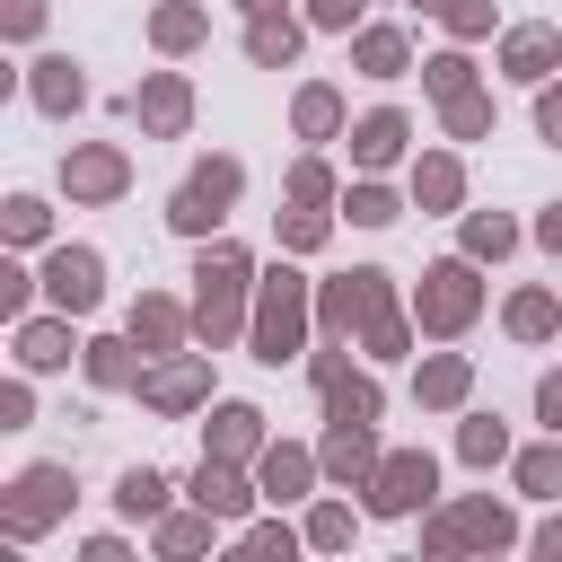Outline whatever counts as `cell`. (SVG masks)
Returning a JSON list of instances; mask_svg holds the SVG:
<instances>
[{
	"label": "cell",
	"instance_id": "cell-1",
	"mask_svg": "<svg viewBox=\"0 0 562 562\" xmlns=\"http://www.w3.org/2000/svg\"><path fill=\"white\" fill-rule=\"evenodd\" d=\"M316 325H325V342H369L378 360H404V316H395V281L378 272V263H360V272H342V281H325L316 290Z\"/></svg>",
	"mask_w": 562,
	"mask_h": 562
},
{
	"label": "cell",
	"instance_id": "cell-2",
	"mask_svg": "<svg viewBox=\"0 0 562 562\" xmlns=\"http://www.w3.org/2000/svg\"><path fill=\"white\" fill-rule=\"evenodd\" d=\"M246 290H255L246 246L211 237V246H202V263H193V334H202V351L237 342V325H246Z\"/></svg>",
	"mask_w": 562,
	"mask_h": 562
},
{
	"label": "cell",
	"instance_id": "cell-3",
	"mask_svg": "<svg viewBox=\"0 0 562 562\" xmlns=\"http://www.w3.org/2000/svg\"><path fill=\"white\" fill-rule=\"evenodd\" d=\"M307 325H316V299H307V281H299L290 263H272V272H255V325H246V342H255V360H263V369H281V360H299V342H307Z\"/></svg>",
	"mask_w": 562,
	"mask_h": 562
},
{
	"label": "cell",
	"instance_id": "cell-4",
	"mask_svg": "<svg viewBox=\"0 0 562 562\" xmlns=\"http://www.w3.org/2000/svg\"><path fill=\"white\" fill-rule=\"evenodd\" d=\"M474 307H483L474 255L430 263V272H422V290H413V325H422V334H465V325H474Z\"/></svg>",
	"mask_w": 562,
	"mask_h": 562
},
{
	"label": "cell",
	"instance_id": "cell-5",
	"mask_svg": "<svg viewBox=\"0 0 562 562\" xmlns=\"http://www.w3.org/2000/svg\"><path fill=\"white\" fill-rule=\"evenodd\" d=\"M237 184H246V167L237 158H202L184 184H176V202H167V220L184 228V237H211L220 220H228V202H237Z\"/></svg>",
	"mask_w": 562,
	"mask_h": 562
},
{
	"label": "cell",
	"instance_id": "cell-6",
	"mask_svg": "<svg viewBox=\"0 0 562 562\" xmlns=\"http://www.w3.org/2000/svg\"><path fill=\"white\" fill-rule=\"evenodd\" d=\"M430 492H439V465H430L422 448H395V457H378V474H369V509H378V518H413V509H430Z\"/></svg>",
	"mask_w": 562,
	"mask_h": 562
},
{
	"label": "cell",
	"instance_id": "cell-7",
	"mask_svg": "<svg viewBox=\"0 0 562 562\" xmlns=\"http://www.w3.org/2000/svg\"><path fill=\"white\" fill-rule=\"evenodd\" d=\"M70 492H79V483H70V465H26V474H18V492L0 501V527H9V536H44V527L70 509Z\"/></svg>",
	"mask_w": 562,
	"mask_h": 562
},
{
	"label": "cell",
	"instance_id": "cell-8",
	"mask_svg": "<svg viewBox=\"0 0 562 562\" xmlns=\"http://www.w3.org/2000/svg\"><path fill=\"white\" fill-rule=\"evenodd\" d=\"M422 544H430V553H465V544L501 553V544H518V527H509L501 501H457V509H439V518L422 527Z\"/></svg>",
	"mask_w": 562,
	"mask_h": 562
},
{
	"label": "cell",
	"instance_id": "cell-9",
	"mask_svg": "<svg viewBox=\"0 0 562 562\" xmlns=\"http://www.w3.org/2000/svg\"><path fill=\"white\" fill-rule=\"evenodd\" d=\"M202 395H211V360H202V351H176V360L140 369V404H149V413H193Z\"/></svg>",
	"mask_w": 562,
	"mask_h": 562
},
{
	"label": "cell",
	"instance_id": "cell-10",
	"mask_svg": "<svg viewBox=\"0 0 562 562\" xmlns=\"http://www.w3.org/2000/svg\"><path fill=\"white\" fill-rule=\"evenodd\" d=\"M44 299L70 307V316H88V307L105 299V263H97V246H61V255L44 263Z\"/></svg>",
	"mask_w": 562,
	"mask_h": 562
},
{
	"label": "cell",
	"instance_id": "cell-11",
	"mask_svg": "<svg viewBox=\"0 0 562 562\" xmlns=\"http://www.w3.org/2000/svg\"><path fill=\"white\" fill-rule=\"evenodd\" d=\"M307 378H316V395H325V422H378V378H351L342 351H316Z\"/></svg>",
	"mask_w": 562,
	"mask_h": 562
},
{
	"label": "cell",
	"instance_id": "cell-12",
	"mask_svg": "<svg viewBox=\"0 0 562 562\" xmlns=\"http://www.w3.org/2000/svg\"><path fill=\"white\" fill-rule=\"evenodd\" d=\"M316 465H325L334 483L369 492V474H378V430H369V422H325V439H316Z\"/></svg>",
	"mask_w": 562,
	"mask_h": 562
},
{
	"label": "cell",
	"instance_id": "cell-13",
	"mask_svg": "<svg viewBox=\"0 0 562 562\" xmlns=\"http://www.w3.org/2000/svg\"><path fill=\"white\" fill-rule=\"evenodd\" d=\"M132 123H140V132H158V140H176V132L193 123V88H184L176 70L140 79V88H132Z\"/></svg>",
	"mask_w": 562,
	"mask_h": 562
},
{
	"label": "cell",
	"instance_id": "cell-14",
	"mask_svg": "<svg viewBox=\"0 0 562 562\" xmlns=\"http://www.w3.org/2000/svg\"><path fill=\"white\" fill-rule=\"evenodd\" d=\"M501 70L527 79V88H544V79L562 70V35H553V26H509V35H501Z\"/></svg>",
	"mask_w": 562,
	"mask_h": 562
},
{
	"label": "cell",
	"instance_id": "cell-15",
	"mask_svg": "<svg viewBox=\"0 0 562 562\" xmlns=\"http://www.w3.org/2000/svg\"><path fill=\"white\" fill-rule=\"evenodd\" d=\"M61 184H70V202H114L132 184V167H123V149H70L61 158Z\"/></svg>",
	"mask_w": 562,
	"mask_h": 562
},
{
	"label": "cell",
	"instance_id": "cell-16",
	"mask_svg": "<svg viewBox=\"0 0 562 562\" xmlns=\"http://www.w3.org/2000/svg\"><path fill=\"white\" fill-rule=\"evenodd\" d=\"M404 140H413V123H404L395 105H378V114H360V123H351V158H360L369 176H378V167H395V158H404Z\"/></svg>",
	"mask_w": 562,
	"mask_h": 562
},
{
	"label": "cell",
	"instance_id": "cell-17",
	"mask_svg": "<svg viewBox=\"0 0 562 562\" xmlns=\"http://www.w3.org/2000/svg\"><path fill=\"white\" fill-rule=\"evenodd\" d=\"M184 334H193V307H176V299H158V290L132 299V342H140V351H176Z\"/></svg>",
	"mask_w": 562,
	"mask_h": 562
},
{
	"label": "cell",
	"instance_id": "cell-18",
	"mask_svg": "<svg viewBox=\"0 0 562 562\" xmlns=\"http://www.w3.org/2000/svg\"><path fill=\"white\" fill-rule=\"evenodd\" d=\"M70 351H88V342H70V307L61 316H18V360L26 369H70Z\"/></svg>",
	"mask_w": 562,
	"mask_h": 562
},
{
	"label": "cell",
	"instance_id": "cell-19",
	"mask_svg": "<svg viewBox=\"0 0 562 562\" xmlns=\"http://www.w3.org/2000/svg\"><path fill=\"white\" fill-rule=\"evenodd\" d=\"M202 457H263V413L255 404H211Z\"/></svg>",
	"mask_w": 562,
	"mask_h": 562
},
{
	"label": "cell",
	"instance_id": "cell-20",
	"mask_svg": "<svg viewBox=\"0 0 562 562\" xmlns=\"http://www.w3.org/2000/svg\"><path fill=\"white\" fill-rule=\"evenodd\" d=\"M255 492H263V483H246V474H237V457H202V465H193V501H202L211 518H237Z\"/></svg>",
	"mask_w": 562,
	"mask_h": 562
},
{
	"label": "cell",
	"instance_id": "cell-21",
	"mask_svg": "<svg viewBox=\"0 0 562 562\" xmlns=\"http://www.w3.org/2000/svg\"><path fill=\"white\" fill-rule=\"evenodd\" d=\"M26 97H35L44 114H70V105H88V79H79L70 53H44V61L26 70Z\"/></svg>",
	"mask_w": 562,
	"mask_h": 562
},
{
	"label": "cell",
	"instance_id": "cell-22",
	"mask_svg": "<svg viewBox=\"0 0 562 562\" xmlns=\"http://www.w3.org/2000/svg\"><path fill=\"white\" fill-rule=\"evenodd\" d=\"M316 474H325V465H316L307 448H263V457H255V483H263V501H272V509H281V501H299Z\"/></svg>",
	"mask_w": 562,
	"mask_h": 562
},
{
	"label": "cell",
	"instance_id": "cell-23",
	"mask_svg": "<svg viewBox=\"0 0 562 562\" xmlns=\"http://www.w3.org/2000/svg\"><path fill=\"white\" fill-rule=\"evenodd\" d=\"M351 70H369V79H404L413 53H404L395 26H360V35H351Z\"/></svg>",
	"mask_w": 562,
	"mask_h": 562
},
{
	"label": "cell",
	"instance_id": "cell-24",
	"mask_svg": "<svg viewBox=\"0 0 562 562\" xmlns=\"http://www.w3.org/2000/svg\"><path fill=\"white\" fill-rule=\"evenodd\" d=\"M290 53H299V18H290V9H272V18L246 26V61H255V70H281Z\"/></svg>",
	"mask_w": 562,
	"mask_h": 562
},
{
	"label": "cell",
	"instance_id": "cell-25",
	"mask_svg": "<svg viewBox=\"0 0 562 562\" xmlns=\"http://www.w3.org/2000/svg\"><path fill=\"white\" fill-rule=\"evenodd\" d=\"M413 202H422V211H457V202H465V167L430 149V158L413 167Z\"/></svg>",
	"mask_w": 562,
	"mask_h": 562
},
{
	"label": "cell",
	"instance_id": "cell-26",
	"mask_svg": "<svg viewBox=\"0 0 562 562\" xmlns=\"http://www.w3.org/2000/svg\"><path fill=\"white\" fill-rule=\"evenodd\" d=\"M465 386H474V369H465L457 351H439V360H422V378H413V395H422L430 413H448V404H465Z\"/></svg>",
	"mask_w": 562,
	"mask_h": 562
},
{
	"label": "cell",
	"instance_id": "cell-27",
	"mask_svg": "<svg viewBox=\"0 0 562 562\" xmlns=\"http://www.w3.org/2000/svg\"><path fill=\"white\" fill-rule=\"evenodd\" d=\"M290 123H299V140H334V132H342V97L316 79V88L290 97Z\"/></svg>",
	"mask_w": 562,
	"mask_h": 562
},
{
	"label": "cell",
	"instance_id": "cell-28",
	"mask_svg": "<svg viewBox=\"0 0 562 562\" xmlns=\"http://www.w3.org/2000/svg\"><path fill=\"white\" fill-rule=\"evenodd\" d=\"M202 26H211V18H202L193 0H167V9L149 18V44H158V53H193V44H202Z\"/></svg>",
	"mask_w": 562,
	"mask_h": 562
},
{
	"label": "cell",
	"instance_id": "cell-29",
	"mask_svg": "<svg viewBox=\"0 0 562 562\" xmlns=\"http://www.w3.org/2000/svg\"><path fill=\"white\" fill-rule=\"evenodd\" d=\"M325 237H334V211H325V202H290V211H281V246H290V255H316Z\"/></svg>",
	"mask_w": 562,
	"mask_h": 562
},
{
	"label": "cell",
	"instance_id": "cell-30",
	"mask_svg": "<svg viewBox=\"0 0 562 562\" xmlns=\"http://www.w3.org/2000/svg\"><path fill=\"white\" fill-rule=\"evenodd\" d=\"M518 246V220H501V211H465V255L474 263H501Z\"/></svg>",
	"mask_w": 562,
	"mask_h": 562
},
{
	"label": "cell",
	"instance_id": "cell-31",
	"mask_svg": "<svg viewBox=\"0 0 562 562\" xmlns=\"http://www.w3.org/2000/svg\"><path fill=\"white\" fill-rule=\"evenodd\" d=\"M457 457H465V465H501V457H509V430H501L492 413H465V422H457Z\"/></svg>",
	"mask_w": 562,
	"mask_h": 562
},
{
	"label": "cell",
	"instance_id": "cell-32",
	"mask_svg": "<svg viewBox=\"0 0 562 562\" xmlns=\"http://www.w3.org/2000/svg\"><path fill=\"white\" fill-rule=\"evenodd\" d=\"M553 325H562V307H553V290H518V299H509V334H518V342H544Z\"/></svg>",
	"mask_w": 562,
	"mask_h": 562
},
{
	"label": "cell",
	"instance_id": "cell-33",
	"mask_svg": "<svg viewBox=\"0 0 562 562\" xmlns=\"http://www.w3.org/2000/svg\"><path fill=\"white\" fill-rule=\"evenodd\" d=\"M114 501H123V518H158V509H167V474H158V465H132V474L114 483Z\"/></svg>",
	"mask_w": 562,
	"mask_h": 562
},
{
	"label": "cell",
	"instance_id": "cell-34",
	"mask_svg": "<svg viewBox=\"0 0 562 562\" xmlns=\"http://www.w3.org/2000/svg\"><path fill=\"white\" fill-rule=\"evenodd\" d=\"M518 492L562 501V430H553V448H527V457H518Z\"/></svg>",
	"mask_w": 562,
	"mask_h": 562
},
{
	"label": "cell",
	"instance_id": "cell-35",
	"mask_svg": "<svg viewBox=\"0 0 562 562\" xmlns=\"http://www.w3.org/2000/svg\"><path fill=\"white\" fill-rule=\"evenodd\" d=\"M439 114H448V140H483V132H492V97H483V88H465V97H448Z\"/></svg>",
	"mask_w": 562,
	"mask_h": 562
},
{
	"label": "cell",
	"instance_id": "cell-36",
	"mask_svg": "<svg viewBox=\"0 0 562 562\" xmlns=\"http://www.w3.org/2000/svg\"><path fill=\"white\" fill-rule=\"evenodd\" d=\"M342 211H351V228H386V220H404V202H395L386 184H351Z\"/></svg>",
	"mask_w": 562,
	"mask_h": 562
},
{
	"label": "cell",
	"instance_id": "cell-37",
	"mask_svg": "<svg viewBox=\"0 0 562 562\" xmlns=\"http://www.w3.org/2000/svg\"><path fill=\"white\" fill-rule=\"evenodd\" d=\"M88 378H97V386H140V369H132V334H123V342H88Z\"/></svg>",
	"mask_w": 562,
	"mask_h": 562
},
{
	"label": "cell",
	"instance_id": "cell-38",
	"mask_svg": "<svg viewBox=\"0 0 562 562\" xmlns=\"http://www.w3.org/2000/svg\"><path fill=\"white\" fill-rule=\"evenodd\" d=\"M202 544H211V509L202 501L184 518H158V553H202Z\"/></svg>",
	"mask_w": 562,
	"mask_h": 562
},
{
	"label": "cell",
	"instance_id": "cell-39",
	"mask_svg": "<svg viewBox=\"0 0 562 562\" xmlns=\"http://www.w3.org/2000/svg\"><path fill=\"white\" fill-rule=\"evenodd\" d=\"M422 79H430V97L448 105V97H465V88H474V61H465V53H430V61H422Z\"/></svg>",
	"mask_w": 562,
	"mask_h": 562
},
{
	"label": "cell",
	"instance_id": "cell-40",
	"mask_svg": "<svg viewBox=\"0 0 562 562\" xmlns=\"http://www.w3.org/2000/svg\"><path fill=\"white\" fill-rule=\"evenodd\" d=\"M307 544H316V553H342V544H351V509H342V501H316V509H307Z\"/></svg>",
	"mask_w": 562,
	"mask_h": 562
},
{
	"label": "cell",
	"instance_id": "cell-41",
	"mask_svg": "<svg viewBox=\"0 0 562 562\" xmlns=\"http://www.w3.org/2000/svg\"><path fill=\"white\" fill-rule=\"evenodd\" d=\"M44 220H53V211H44L35 193H18V202L0 211V228H9V246H35V237H44Z\"/></svg>",
	"mask_w": 562,
	"mask_h": 562
},
{
	"label": "cell",
	"instance_id": "cell-42",
	"mask_svg": "<svg viewBox=\"0 0 562 562\" xmlns=\"http://www.w3.org/2000/svg\"><path fill=\"white\" fill-rule=\"evenodd\" d=\"M299 536H307V527H281V518H263V527H246V536H237V553H281V562H290V553H299Z\"/></svg>",
	"mask_w": 562,
	"mask_h": 562
},
{
	"label": "cell",
	"instance_id": "cell-43",
	"mask_svg": "<svg viewBox=\"0 0 562 562\" xmlns=\"http://www.w3.org/2000/svg\"><path fill=\"white\" fill-rule=\"evenodd\" d=\"M290 202H334V167L325 158H299L290 167Z\"/></svg>",
	"mask_w": 562,
	"mask_h": 562
},
{
	"label": "cell",
	"instance_id": "cell-44",
	"mask_svg": "<svg viewBox=\"0 0 562 562\" xmlns=\"http://www.w3.org/2000/svg\"><path fill=\"white\" fill-rule=\"evenodd\" d=\"M26 290H35V272H18V263H0V316H26Z\"/></svg>",
	"mask_w": 562,
	"mask_h": 562
},
{
	"label": "cell",
	"instance_id": "cell-45",
	"mask_svg": "<svg viewBox=\"0 0 562 562\" xmlns=\"http://www.w3.org/2000/svg\"><path fill=\"white\" fill-rule=\"evenodd\" d=\"M448 35H492V0H457L448 9Z\"/></svg>",
	"mask_w": 562,
	"mask_h": 562
},
{
	"label": "cell",
	"instance_id": "cell-46",
	"mask_svg": "<svg viewBox=\"0 0 562 562\" xmlns=\"http://www.w3.org/2000/svg\"><path fill=\"white\" fill-rule=\"evenodd\" d=\"M0 26H9V35H18V44H26V35H35V26H44V0H9V9H0Z\"/></svg>",
	"mask_w": 562,
	"mask_h": 562
},
{
	"label": "cell",
	"instance_id": "cell-47",
	"mask_svg": "<svg viewBox=\"0 0 562 562\" xmlns=\"http://www.w3.org/2000/svg\"><path fill=\"white\" fill-rule=\"evenodd\" d=\"M536 132H544V140H562V88H553V79L536 88Z\"/></svg>",
	"mask_w": 562,
	"mask_h": 562
},
{
	"label": "cell",
	"instance_id": "cell-48",
	"mask_svg": "<svg viewBox=\"0 0 562 562\" xmlns=\"http://www.w3.org/2000/svg\"><path fill=\"white\" fill-rule=\"evenodd\" d=\"M307 18H316V26H334V35H342V26H351V18H360V0H307Z\"/></svg>",
	"mask_w": 562,
	"mask_h": 562
},
{
	"label": "cell",
	"instance_id": "cell-49",
	"mask_svg": "<svg viewBox=\"0 0 562 562\" xmlns=\"http://www.w3.org/2000/svg\"><path fill=\"white\" fill-rule=\"evenodd\" d=\"M26 413H35V395H26V386H0V430H18Z\"/></svg>",
	"mask_w": 562,
	"mask_h": 562
},
{
	"label": "cell",
	"instance_id": "cell-50",
	"mask_svg": "<svg viewBox=\"0 0 562 562\" xmlns=\"http://www.w3.org/2000/svg\"><path fill=\"white\" fill-rule=\"evenodd\" d=\"M536 413H544V422H553V430H562V369H553V378H544V386H536Z\"/></svg>",
	"mask_w": 562,
	"mask_h": 562
},
{
	"label": "cell",
	"instance_id": "cell-51",
	"mask_svg": "<svg viewBox=\"0 0 562 562\" xmlns=\"http://www.w3.org/2000/svg\"><path fill=\"white\" fill-rule=\"evenodd\" d=\"M536 246H544V255H562V202H553V211L536 220Z\"/></svg>",
	"mask_w": 562,
	"mask_h": 562
},
{
	"label": "cell",
	"instance_id": "cell-52",
	"mask_svg": "<svg viewBox=\"0 0 562 562\" xmlns=\"http://www.w3.org/2000/svg\"><path fill=\"white\" fill-rule=\"evenodd\" d=\"M536 553H553V562H562V518H544V527H536Z\"/></svg>",
	"mask_w": 562,
	"mask_h": 562
},
{
	"label": "cell",
	"instance_id": "cell-53",
	"mask_svg": "<svg viewBox=\"0 0 562 562\" xmlns=\"http://www.w3.org/2000/svg\"><path fill=\"white\" fill-rule=\"evenodd\" d=\"M237 9H246V18H272V9H281V0H237Z\"/></svg>",
	"mask_w": 562,
	"mask_h": 562
},
{
	"label": "cell",
	"instance_id": "cell-54",
	"mask_svg": "<svg viewBox=\"0 0 562 562\" xmlns=\"http://www.w3.org/2000/svg\"><path fill=\"white\" fill-rule=\"evenodd\" d=\"M413 9H422V18H448V9H457V0H413Z\"/></svg>",
	"mask_w": 562,
	"mask_h": 562
}]
</instances>
